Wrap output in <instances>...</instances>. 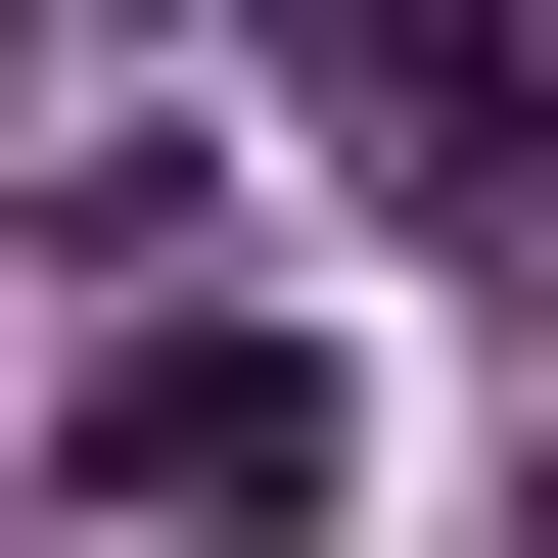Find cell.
<instances>
[{
  "label": "cell",
  "instance_id": "1",
  "mask_svg": "<svg viewBox=\"0 0 558 558\" xmlns=\"http://www.w3.org/2000/svg\"><path fill=\"white\" fill-rule=\"evenodd\" d=\"M94 512L279 558V512H326V373H279V326H140V373H94Z\"/></svg>",
  "mask_w": 558,
  "mask_h": 558
}]
</instances>
